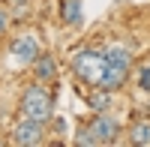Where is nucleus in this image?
<instances>
[{
  "label": "nucleus",
  "instance_id": "nucleus-7",
  "mask_svg": "<svg viewBox=\"0 0 150 147\" xmlns=\"http://www.w3.org/2000/svg\"><path fill=\"white\" fill-rule=\"evenodd\" d=\"M33 72H36V78H39V81H54V75H57V63H54V57L39 54V57L33 60Z\"/></svg>",
  "mask_w": 150,
  "mask_h": 147
},
{
  "label": "nucleus",
  "instance_id": "nucleus-4",
  "mask_svg": "<svg viewBox=\"0 0 150 147\" xmlns=\"http://www.w3.org/2000/svg\"><path fill=\"white\" fill-rule=\"evenodd\" d=\"M12 141L18 147H36L45 141V123L42 120H33V117H24L12 126Z\"/></svg>",
  "mask_w": 150,
  "mask_h": 147
},
{
  "label": "nucleus",
  "instance_id": "nucleus-12",
  "mask_svg": "<svg viewBox=\"0 0 150 147\" xmlns=\"http://www.w3.org/2000/svg\"><path fill=\"white\" fill-rule=\"evenodd\" d=\"M138 81H141V87H144V90H150V63L138 72Z\"/></svg>",
  "mask_w": 150,
  "mask_h": 147
},
{
  "label": "nucleus",
  "instance_id": "nucleus-10",
  "mask_svg": "<svg viewBox=\"0 0 150 147\" xmlns=\"http://www.w3.org/2000/svg\"><path fill=\"white\" fill-rule=\"evenodd\" d=\"M96 93H90V96H87V102H90V108H93V111H105V105H108V90H102V87H93Z\"/></svg>",
  "mask_w": 150,
  "mask_h": 147
},
{
  "label": "nucleus",
  "instance_id": "nucleus-1",
  "mask_svg": "<svg viewBox=\"0 0 150 147\" xmlns=\"http://www.w3.org/2000/svg\"><path fill=\"white\" fill-rule=\"evenodd\" d=\"M132 72V54L126 51V48H108L105 51V72H102V81H99V87L114 93L120 90L123 84H126Z\"/></svg>",
  "mask_w": 150,
  "mask_h": 147
},
{
  "label": "nucleus",
  "instance_id": "nucleus-5",
  "mask_svg": "<svg viewBox=\"0 0 150 147\" xmlns=\"http://www.w3.org/2000/svg\"><path fill=\"white\" fill-rule=\"evenodd\" d=\"M87 126L93 129L96 144H114V141H117V135H120V123H117L114 117L102 114V111H96V117H93Z\"/></svg>",
  "mask_w": 150,
  "mask_h": 147
},
{
  "label": "nucleus",
  "instance_id": "nucleus-2",
  "mask_svg": "<svg viewBox=\"0 0 150 147\" xmlns=\"http://www.w3.org/2000/svg\"><path fill=\"white\" fill-rule=\"evenodd\" d=\"M18 111L24 117H33V120L48 123V120L54 117V96L45 87H39V84H30V87H24V93H21Z\"/></svg>",
  "mask_w": 150,
  "mask_h": 147
},
{
  "label": "nucleus",
  "instance_id": "nucleus-9",
  "mask_svg": "<svg viewBox=\"0 0 150 147\" xmlns=\"http://www.w3.org/2000/svg\"><path fill=\"white\" fill-rule=\"evenodd\" d=\"M129 141H132V144H141V147L150 144V120H141V123H135V126H132Z\"/></svg>",
  "mask_w": 150,
  "mask_h": 147
},
{
  "label": "nucleus",
  "instance_id": "nucleus-13",
  "mask_svg": "<svg viewBox=\"0 0 150 147\" xmlns=\"http://www.w3.org/2000/svg\"><path fill=\"white\" fill-rule=\"evenodd\" d=\"M6 24H9V12H6L3 6H0V36L6 33Z\"/></svg>",
  "mask_w": 150,
  "mask_h": 147
},
{
  "label": "nucleus",
  "instance_id": "nucleus-6",
  "mask_svg": "<svg viewBox=\"0 0 150 147\" xmlns=\"http://www.w3.org/2000/svg\"><path fill=\"white\" fill-rule=\"evenodd\" d=\"M12 57L18 60V63H33L36 57H39V39L36 36H18L15 42L9 45Z\"/></svg>",
  "mask_w": 150,
  "mask_h": 147
},
{
  "label": "nucleus",
  "instance_id": "nucleus-11",
  "mask_svg": "<svg viewBox=\"0 0 150 147\" xmlns=\"http://www.w3.org/2000/svg\"><path fill=\"white\" fill-rule=\"evenodd\" d=\"M75 144H78V147H96V135H93V129H90V126H81V129H78V135H75Z\"/></svg>",
  "mask_w": 150,
  "mask_h": 147
},
{
  "label": "nucleus",
  "instance_id": "nucleus-3",
  "mask_svg": "<svg viewBox=\"0 0 150 147\" xmlns=\"http://www.w3.org/2000/svg\"><path fill=\"white\" fill-rule=\"evenodd\" d=\"M72 72L75 78H78L81 84H87V87H99V81H102V72H105V54L99 51H81L72 57Z\"/></svg>",
  "mask_w": 150,
  "mask_h": 147
},
{
  "label": "nucleus",
  "instance_id": "nucleus-8",
  "mask_svg": "<svg viewBox=\"0 0 150 147\" xmlns=\"http://www.w3.org/2000/svg\"><path fill=\"white\" fill-rule=\"evenodd\" d=\"M60 18L72 27L81 24V0H60Z\"/></svg>",
  "mask_w": 150,
  "mask_h": 147
},
{
  "label": "nucleus",
  "instance_id": "nucleus-14",
  "mask_svg": "<svg viewBox=\"0 0 150 147\" xmlns=\"http://www.w3.org/2000/svg\"><path fill=\"white\" fill-rule=\"evenodd\" d=\"M9 3H12V6H27L30 0H9Z\"/></svg>",
  "mask_w": 150,
  "mask_h": 147
}]
</instances>
